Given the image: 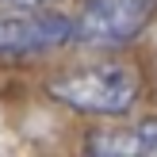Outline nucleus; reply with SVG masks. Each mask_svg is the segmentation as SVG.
<instances>
[{
	"instance_id": "5",
	"label": "nucleus",
	"mask_w": 157,
	"mask_h": 157,
	"mask_svg": "<svg viewBox=\"0 0 157 157\" xmlns=\"http://www.w3.org/2000/svg\"><path fill=\"white\" fill-rule=\"evenodd\" d=\"M38 4H46V0H0V8H38Z\"/></svg>"
},
{
	"instance_id": "4",
	"label": "nucleus",
	"mask_w": 157,
	"mask_h": 157,
	"mask_svg": "<svg viewBox=\"0 0 157 157\" xmlns=\"http://www.w3.org/2000/svg\"><path fill=\"white\" fill-rule=\"evenodd\" d=\"M88 153L100 157H157V119H146L138 127L100 130L88 138Z\"/></svg>"
},
{
	"instance_id": "2",
	"label": "nucleus",
	"mask_w": 157,
	"mask_h": 157,
	"mask_svg": "<svg viewBox=\"0 0 157 157\" xmlns=\"http://www.w3.org/2000/svg\"><path fill=\"white\" fill-rule=\"evenodd\" d=\"M153 12L157 0H84L73 23V38L96 50H119L146 31Z\"/></svg>"
},
{
	"instance_id": "1",
	"label": "nucleus",
	"mask_w": 157,
	"mask_h": 157,
	"mask_svg": "<svg viewBox=\"0 0 157 157\" xmlns=\"http://www.w3.org/2000/svg\"><path fill=\"white\" fill-rule=\"evenodd\" d=\"M46 92L58 104L84 115H127L134 107L142 84L127 65H88L77 73L54 77Z\"/></svg>"
},
{
	"instance_id": "3",
	"label": "nucleus",
	"mask_w": 157,
	"mask_h": 157,
	"mask_svg": "<svg viewBox=\"0 0 157 157\" xmlns=\"http://www.w3.org/2000/svg\"><path fill=\"white\" fill-rule=\"evenodd\" d=\"M65 42H73V19L65 15L31 12V8H19L15 15H0V61L46 54Z\"/></svg>"
}]
</instances>
